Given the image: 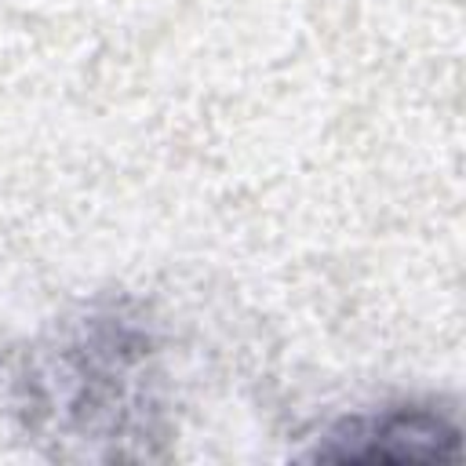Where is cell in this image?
<instances>
[{
  "label": "cell",
  "instance_id": "6da1fadb",
  "mask_svg": "<svg viewBox=\"0 0 466 466\" xmlns=\"http://www.w3.org/2000/svg\"><path fill=\"white\" fill-rule=\"evenodd\" d=\"M459 455V430L430 408H390L350 419L317 448L324 462H444Z\"/></svg>",
  "mask_w": 466,
  "mask_h": 466
}]
</instances>
